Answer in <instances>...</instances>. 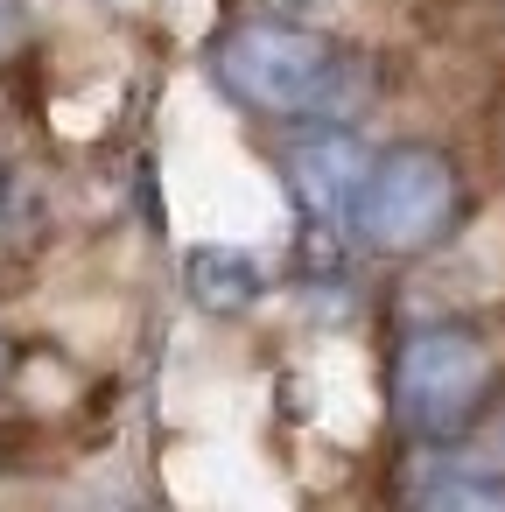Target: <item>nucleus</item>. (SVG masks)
<instances>
[{
	"mask_svg": "<svg viewBox=\"0 0 505 512\" xmlns=\"http://www.w3.org/2000/svg\"><path fill=\"white\" fill-rule=\"evenodd\" d=\"M491 393V351L463 323H428L393 351V421L407 442H456Z\"/></svg>",
	"mask_w": 505,
	"mask_h": 512,
	"instance_id": "2",
	"label": "nucleus"
},
{
	"mask_svg": "<svg viewBox=\"0 0 505 512\" xmlns=\"http://www.w3.org/2000/svg\"><path fill=\"white\" fill-rule=\"evenodd\" d=\"M281 169H288V197H295V211H302L309 232L337 239V232L358 225V197H365L372 155H365V141L351 127H330V120L309 127L302 141H288Z\"/></svg>",
	"mask_w": 505,
	"mask_h": 512,
	"instance_id": "4",
	"label": "nucleus"
},
{
	"mask_svg": "<svg viewBox=\"0 0 505 512\" xmlns=\"http://www.w3.org/2000/svg\"><path fill=\"white\" fill-rule=\"evenodd\" d=\"M183 274H190V295H197L204 309H218V316L253 309V302H260V288H267L260 260H253V253H239V246H197V253L183 260Z\"/></svg>",
	"mask_w": 505,
	"mask_h": 512,
	"instance_id": "6",
	"label": "nucleus"
},
{
	"mask_svg": "<svg viewBox=\"0 0 505 512\" xmlns=\"http://www.w3.org/2000/svg\"><path fill=\"white\" fill-rule=\"evenodd\" d=\"M0 379H8V337H0Z\"/></svg>",
	"mask_w": 505,
	"mask_h": 512,
	"instance_id": "8",
	"label": "nucleus"
},
{
	"mask_svg": "<svg viewBox=\"0 0 505 512\" xmlns=\"http://www.w3.org/2000/svg\"><path fill=\"white\" fill-rule=\"evenodd\" d=\"M22 36H29V8H22V0H0V57H8Z\"/></svg>",
	"mask_w": 505,
	"mask_h": 512,
	"instance_id": "7",
	"label": "nucleus"
},
{
	"mask_svg": "<svg viewBox=\"0 0 505 512\" xmlns=\"http://www.w3.org/2000/svg\"><path fill=\"white\" fill-rule=\"evenodd\" d=\"M400 491L421 512H505V470L456 442H428V456L400 470Z\"/></svg>",
	"mask_w": 505,
	"mask_h": 512,
	"instance_id": "5",
	"label": "nucleus"
},
{
	"mask_svg": "<svg viewBox=\"0 0 505 512\" xmlns=\"http://www.w3.org/2000/svg\"><path fill=\"white\" fill-rule=\"evenodd\" d=\"M463 211V176L442 148L428 141H400L386 155H372L365 197H358V239L386 260H414L428 246H442V232Z\"/></svg>",
	"mask_w": 505,
	"mask_h": 512,
	"instance_id": "3",
	"label": "nucleus"
},
{
	"mask_svg": "<svg viewBox=\"0 0 505 512\" xmlns=\"http://www.w3.org/2000/svg\"><path fill=\"white\" fill-rule=\"evenodd\" d=\"M211 78L232 106H246L260 120H281V127L351 120L358 99H365V64L337 36L281 22V15L225 29L211 43Z\"/></svg>",
	"mask_w": 505,
	"mask_h": 512,
	"instance_id": "1",
	"label": "nucleus"
},
{
	"mask_svg": "<svg viewBox=\"0 0 505 512\" xmlns=\"http://www.w3.org/2000/svg\"><path fill=\"white\" fill-rule=\"evenodd\" d=\"M274 8H316V0H274Z\"/></svg>",
	"mask_w": 505,
	"mask_h": 512,
	"instance_id": "9",
	"label": "nucleus"
}]
</instances>
